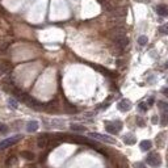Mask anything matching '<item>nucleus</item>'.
Segmentation results:
<instances>
[{
    "instance_id": "nucleus-5",
    "label": "nucleus",
    "mask_w": 168,
    "mask_h": 168,
    "mask_svg": "<svg viewBox=\"0 0 168 168\" xmlns=\"http://www.w3.org/2000/svg\"><path fill=\"white\" fill-rule=\"evenodd\" d=\"M114 45L117 49L122 50V49H125L127 45H129V38H127L125 34H123V36H120V37H116L114 38Z\"/></svg>"
},
{
    "instance_id": "nucleus-11",
    "label": "nucleus",
    "mask_w": 168,
    "mask_h": 168,
    "mask_svg": "<svg viewBox=\"0 0 168 168\" xmlns=\"http://www.w3.org/2000/svg\"><path fill=\"white\" fill-rule=\"evenodd\" d=\"M123 142H125L126 145H134V143L137 142V139L133 134H126L125 137H123Z\"/></svg>"
},
{
    "instance_id": "nucleus-26",
    "label": "nucleus",
    "mask_w": 168,
    "mask_h": 168,
    "mask_svg": "<svg viewBox=\"0 0 168 168\" xmlns=\"http://www.w3.org/2000/svg\"><path fill=\"white\" fill-rule=\"evenodd\" d=\"M154 101H155V100H154V97H150V98H149V101H147V105L151 106L152 104H154Z\"/></svg>"
},
{
    "instance_id": "nucleus-20",
    "label": "nucleus",
    "mask_w": 168,
    "mask_h": 168,
    "mask_svg": "<svg viewBox=\"0 0 168 168\" xmlns=\"http://www.w3.org/2000/svg\"><path fill=\"white\" fill-rule=\"evenodd\" d=\"M8 104H9V106H12V109H16L17 108V101L14 100V98H9Z\"/></svg>"
},
{
    "instance_id": "nucleus-1",
    "label": "nucleus",
    "mask_w": 168,
    "mask_h": 168,
    "mask_svg": "<svg viewBox=\"0 0 168 168\" xmlns=\"http://www.w3.org/2000/svg\"><path fill=\"white\" fill-rule=\"evenodd\" d=\"M146 162H147V164L154 167V168H158L162 166V158L159 154H156V152H151V154L147 155Z\"/></svg>"
},
{
    "instance_id": "nucleus-16",
    "label": "nucleus",
    "mask_w": 168,
    "mask_h": 168,
    "mask_svg": "<svg viewBox=\"0 0 168 168\" xmlns=\"http://www.w3.org/2000/svg\"><path fill=\"white\" fill-rule=\"evenodd\" d=\"M66 112L67 113H76L78 112V109L74 105H71V104H68V102H66Z\"/></svg>"
},
{
    "instance_id": "nucleus-7",
    "label": "nucleus",
    "mask_w": 168,
    "mask_h": 168,
    "mask_svg": "<svg viewBox=\"0 0 168 168\" xmlns=\"http://www.w3.org/2000/svg\"><path fill=\"white\" fill-rule=\"evenodd\" d=\"M49 135H46V134H43V135H39L38 137V139H37V145H38V147L39 149H45V147L49 145Z\"/></svg>"
},
{
    "instance_id": "nucleus-2",
    "label": "nucleus",
    "mask_w": 168,
    "mask_h": 168,
    "mask_svg": "<svg viewBox=\"0 0 168 168\" xmlns=\"http://www.w3.org/2000/svg\"><path fill=\"white\" fill-rule=\"evenodd\" d=\"M21 138H22L21 135H13L11 138H7V139H3L2 142H0V150H6V149H8V147L13 146L14 143H17Z\"/></svg>"
},
{
    "instance_id": "nucleus-15",
    "label": "nucleus",
    "mask_w": 168,
    "mask_h": 168,
    "mask_svg": "<svg viewBox=\"0 0 168 168\" xmlns=\"http://www.w3.org/2000/svg\"><path fill=\"white\" fill-rule=\"evenodd\" d=\"M160 123H162V126H166V125H168V112H163V114H162V120H160Z\"/></svg>"
},
{
    "instance_id": "nucleus-19",
    "label": "nucleus",
    "mask_w": 168,
    "mask_h": 168,
    "mask_svg": "<svg viewBox=\"0 0 168 168\" xmlns=\"http://www.w3.org/2000/svg\"><path fill=\"white\" fill-rule=\"evenodd\" d=\"M158 106H159L160 109H163L164 112H168V104H167V102H164V101H159V102H158Z\"/></svg>"
},
{
    "instance_id": "nucleus-9",
    "label": "nucleus",
    "mask_w": 168,
    "mask_h": 168,
    "mask_svg": "<svg viewBox=\"0 0 168 168\" xmlns=\"http://www.w3.org/2000/svg\"><path fill=\"white\" fill-rule=\"evenodd\" d=\"M156 13L162 17L168 16V6H166V4H160V6H158L156 7Z\"/></svg>"
},
{
    "instance_id": "nucleus-23",
    "label": "nucleus",
    "mask_w": 168,
    "mask_h": 168,
    "mask_svg": "<svg viewBox=\"0 0 168 168\" xmlns=\"http://www.w3.org/2000/svg\"><path fill=\"white\" fill-rule=\"evenodd\" d=\"M117 168H129V166H127V163L125 162V159H122V162L117 164Z\"/></svg>"
},
{
    "instance_id": "nucleus-28",
    "label": "nucleus",
    "mask_w": 168,
    "mask_h": 168,
    "mask_svg": "<svg viewBox=\"0 0 168 168\" xmlns=\"http://www.w3.org/2000/svg\"><path fill=\"white\" fill-rule=\"evenodd\" d=\"M151 122H152V123H158V116L152 117V118H151Z\"/></svg>"
},
{
    "instance_id": "nucleus-24",
    "label": "nucleus",
    "mask_w": 168,
    "mask_h": 168,
    "mask_svg": "<svg viewBox=\"0 0 168 168\" xmlns=\"http://www.w3.org/2000/svg\"><path fill=\"white\" fill-rule=\"evenodd\" d=\"M137 121H138V126H145V121L142 118H137Z\"/></svg>"
},
{
    "instance_id": "nucleus-8",
    "label": "nucleus",
    "mask_w": 168,
    "mask_h": 168,
    "mask_svg": "<svg viewBox=\"0 0 168 168\" xmlns=\"http://www.w3.org/2000/svg\"><path fill=\"white\" fill-rule=\"evenodd\" d=\"M12 68V65L9 62H0V76L4 75V74H7L9 70Z\"/></svg>"
},
{
    "instance_id": "nucleus-4",
    "label": "nucleus",
    "mask_w": 168,
    "mask_h": 168,
    "mask_svg": "<svg viewBox=\"0 0 168 168\" xmlns=\"http://www.w3.org/2000/svg\"><path fill=\"white\" fill-rule=\"evenodd\" d=\"M90 137L93 138V139H98V141H101V142L110 143V145H114V143H116V139H113L112 137L104 135V134H98V133H90Z\"/></svg>"
},
{
    "instance_id": "nucleus-29",
    "label": "nucleus",
    "mask_w": 168,
    "mask_h": 168,
    "mask_svg": "<svg viewBox=\"0 0 168 168\" xmlns=\"http://www.w3.org/2000/svg\"><path fill=\"white\" fill-rule=\"evenodd\" d=\"M167 67H168V62H167Z\"/></svg>"
},
{
    "instance_id": "nucleus-6",
    "label": "nucleus",
    "mask_w": 168,
    "mask_h": 168,
    "mask_svg": "<svg viewBox=\"0 0 168 168\" xmlns=\"http://www.w3.org/2000/svg\"><path fill=\"white\" fill-rule=\"evenodd\" d=\"M118 109H120L121 112H129L130 110V108H131V102L129 100H121L120 102H118Z\"/></svg>"
},
{
    "instance_id": "nucleus-25",
    "label": "nucleus",
    "mask_w": 168,
    "mask_h": 168,
    "mask_svg": "<svg viewBox=\"0 0 168 168\" xmlns=\"http://www.w3.org/2000/svg\"><path fill=\"white\" fill-rule=\"evenodd\" d=\"M135 168H146V166L143 163H135Z\"/></svg>"
},
{
    "instance_id": "nucleus-14",
    "label": "nucleus",
    "mask_w": 168,
    "mask_h": 168,
    "mask_svg": "<svg viewBox=\"0 0 168 168\" xmlns=\"http://www.w3.org/2000/svg\"><path fill=\"white\" fill-rule=\"evenodd\" d=\"M21 156L25 158V159H28V160H33L34 159V154H33V152H29V151H22Z\"/></svg>"
},
{
    "instance_id": "nucleus-13",
    "label": "nucleus",
    "mask_w": 168,
    "mask_h": 168,
    "mask_svg": "<svg viewBox=\"0 0 168 168\" xmlns=\"http://www.w3.org/2000/svg\"><path fill=\"white\" fill-rule=\"evenodd\" d=\"M70 129L72 131H78V133H83V131H86V127L82 126V125H76V123H72V125L70 126Z\"/></svg>"
},
{
    "instance_id": "nucleus-12",
    "label": "nucleus",
    "mask_w": 168,
    "mask_h": 168,
    "mask_svg": "<svg viewBox=\"0 0 168 168\" xmlns=\"http://www.w3.org/2000/svg\"><path fill=\"white\" fill-rule=\"evenodd\" d=\"M151 147H152L151 141H142L141 142V150L142 151H149Z\"/></svg>"
},
{
    "instance_id": "nucleus-22",
    "label": "nucleus",
    "mask_w": 168,
    "mask_h": 168,
    "mask_svg": "<svg viewBox=\"0 0 168 168\" xmlns=\"http://www.w3.org/2000/svg\"><path fill=\"white\" fill-rule=\"evenodd\" d=\"M0 133H2V134H6V133H8V126L4 125V123H0Z\"/></svg>"
},
{
    "instance_id": "nucleus-27",
    "label": "nucleus",
    "mask_w": 168,
    "mask_h": 168,
    "mask_svg": "<svg viewBox=\"0 0 168 168\" xmlns=\"http://www.w3.org/2000/svg\"><path fill=\"white\" fill-rule=\"evenodd\" d=\"M162 93H163V95H164L166 97H168V88H163V90H162Z\"/></svg>"
},
{
    "instance_id": "nucleus-21",
    "label": "nucleus",
    "mask_w": 168,
    "mask_h": 168,
    "mask_svg": "<svg viewBox=\"0 0 168 168\" xmlns=\"http://www.w3.org/2000/svg\"><path fill=\"white\" fill-rule=\"evenodd\" d=\"M159 30H160V33H163V34H168V22L164 24V25H162V26L159 28Z\"/></svg>"
},
{
    "instance_id": "nucleus-3",
    "label": "nucleus",
    "mask_w": 168,
    "mask_h": 168,
    "mask_svg": "<svg viewBox=\"0 0 168 168\" xmlns=\"http://www.w3.org/2000/svg\"><path fill=\"white\" fill-rule=\"evenodd\" d=\"M105 129L110 134H117L118 131L122 129V122L121 121H114V122H106L105 123Z\"/></svg>"
},
{
    "instance_id": "nucleus-18",
    "label": "nucleus",
    "mask_w": 168,
    "mask_h": 168,
    "mask_svg": "<svg viewBox=\"0 0 168 168\" xmlns=\"http://www.w3.org/2000/svg\"><path fill=\"white\" fill-rule=\"evenodd\" d=\"M138 109H139V112H147V109H149V105H147L146 102H141L139 105H138Z\"/></svg>"
},
{
    "instance_id": "nucleus-10",
    "label": "nucleus",
    "mask_w": 168,
    "mask_h": 168,
    "mask_svg": "<svg viewBox=\"0 0 168 168\" xmlns=\"http://www.w3.org/2000/svg\"><path fill=\"white\" fill-rule=\"evenodd\" d=\"M26 130L28 133H34L38 130V122L37 121H29L26 123Z\"/></svg>"
},
{
    "instance_id": "nucleus-17",
    "label": "nucleus",
    "mask_w": 168,
    "mask_h": 168,
    "mask_svg": "<svg viewBox=\"0 0 168 168\" xmlns=\"http://www.w3.org/2000/svg\"><path fill=\"white\" fill-rule=\"evenodd\" d=\"M147 42H149V38H147L146 36H141L139 38H138V43H139L141 46L147 45Z\"/></svg>"
}]
</instances>
